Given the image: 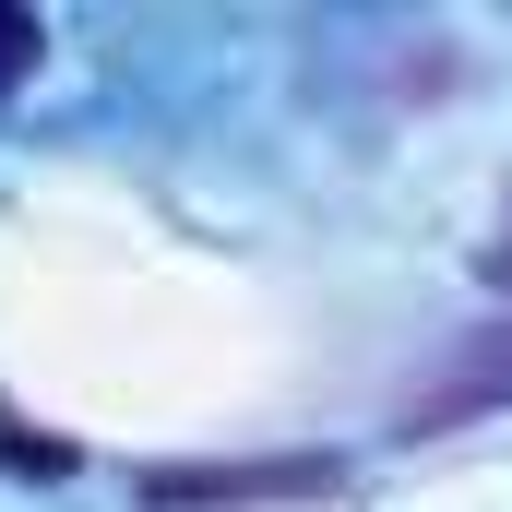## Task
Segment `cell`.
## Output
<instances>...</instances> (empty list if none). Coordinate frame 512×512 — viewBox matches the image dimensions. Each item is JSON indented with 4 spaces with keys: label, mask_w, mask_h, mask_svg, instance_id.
<instances>
[{
    "label": "cell",
    "mask_w": 512,
    "mask_h": 512,
    "mask_svg": "<svg viewBox=\"0 0 512 512\" xmlns=\"http://www.w3.org/2000/svg\"><path fill=\"white\" fill-rule=\"evenodd\" d=\"M24 72H36V12H12V0H0V96H12Z\"/></svg>",
    "instance_id": "obj_1"
}]
</instances>
